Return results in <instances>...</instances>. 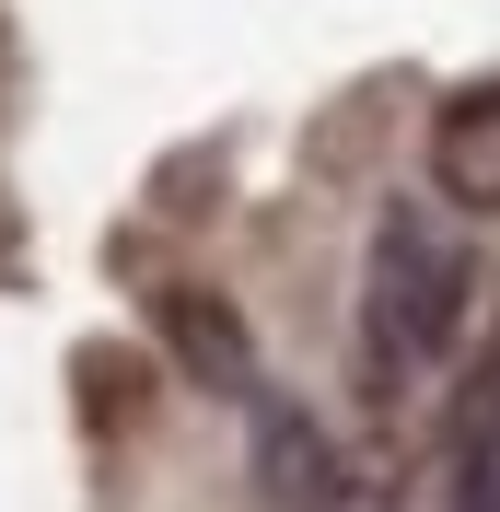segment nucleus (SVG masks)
I'll return each mask as SVG.
<instances>
[{
    "label": "nucleus",
    "mask_w": 500,
    "mask_h": 512,
    "mask_svg": "<svg viewBox=\"0 0 500 512\" xmlns=\"http://www.w3.org/2000/svg\"><path fill=\"white\" fill-rule=\"evenodd\" d=\"M454 326H466V245L431 222V198H384L373 280H361L373 373H431V361H454Z\"/></svg>",
    "instance_id": "obj_1"
},
{
    "label": "nucleus",
    "mask_w": 500,
    "mask_h": 512,
    "mask_svg": "<svg viewBox=\"0 0 500 512\" xmlns=\"http://www.w3.org/2000/svg\"><path fill=\"white\" fill-rule=\"evenodd\" d=\"M152 326H163V350H175L187 384H210V396H256V338H245V315H233L210 280L152 291Z\"/></svg>",
    "instance_id": "obj_2"
},
{
    "label": "nucleus",
    "mask_w": 500,
    "mask_h": 512,
    "mask_svg": "<svg viewBox=\"0 0 500 512\" xmlns=\"http://www.w3.org/2000/svg\"><path fill=\"white\" fill-rule=\"evenodd\" d=\"M431 187L454 210H500V82H466L431 117Z\"/></svg>",
    "instance_id": "obj_3"
},
{
    "label": "nucleus",
    "mask_w": 500,
    "mask_h": 512,
    "mask_svg": "<svg viewBox=\"0 0 500 512\" xmlns=\"http://www.w3.org/2000/svg\"><path fill=\"white\" fill-rule=\"evenodd\" d=\"M256 489H268L280 512H338V443H326L291 396L256 408Z\"/></svg>",
    "instance_id": "obj_4"
},
{
    "label": "nucleus",
    "mask_w": 500,
    "mask_h": 512,
    "mask_svg": "<svg viewBox=\"0 0 500 512\" xmlns=\"http://www.w3.org/2000/svg\"><path fill=\"white\" fill-rule=\"evenodd\" d=\"M454 512H489V478H500V350H477V373L454 384Z\"/></svg>",
    "instance_id": "obj_5"
}]
</instances>
